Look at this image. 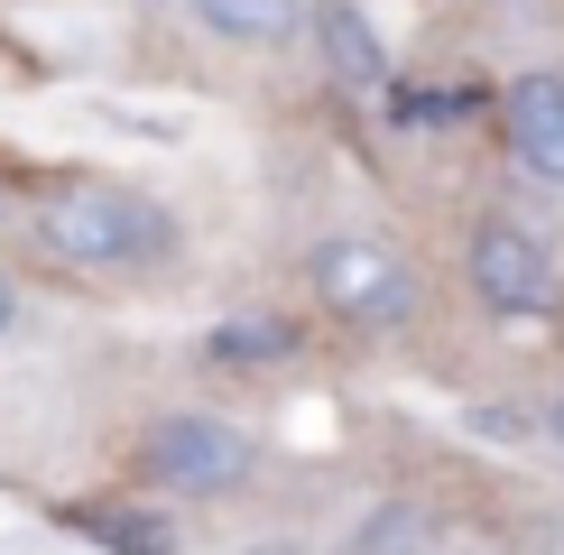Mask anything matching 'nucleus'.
<instances>
[{
    "label": "nucleus",
    "mask_w": 564,
    "mask_h": 555,
    "mask_svg": "<svg viewBox=\"0 0 564 555\" xmlns=\"http://www.w3.org/2000/svg\"><path fill=\"white\" fill-rule=\"evenodd\" d=\"M37 241L75 269H149L176 250V222L130 185H65L37 204Z\"/></svg>",
    "instance_id": "1"
},
{
    "label": "nucleus",
    "mask_w": 564,
    "mask_h": 555,
    "mask_svg": "<svg viewBox=\"0 0 564 555\" xmlns=\"http://www.w3.org/2000/svg\"><path fill=\"white\" fill-rule=\"evenodd\" d=\"M305 278H315V296H324L343 324H370V334L416 315V278H408V260L380 250V241H324L315 260H305Z\"/></svg>",
    "instance_id": "2"
},
{
    "label": "nucleus",
    "mask_w": 564,
    "mask_h": 555,
    "mask_svg": "<svg viewBox=\"0 0 564 555\" xmlns=\"http://www.w3.org/2000/svg\"><path fill=\"white\" fill-rule=\"evenodd\" d=\"M473 296L490 315H555V250L519 222H481L473 231Z\"/></svg>",
    "instance_id": "3"
},
{
    "label": "nucleus",
    "mask_w": 564,
    "mask_h": 555,
    "mask_svg": "<svg viewBox=\"0 0 564 555\" xmlns=\"http://www.w3.org/2000/svg\"><path fill=\"white\" fill-rule=\"evenodd\" d=\"M139 472L167 481V491H231L250 472V445L231 426H214V416H158L139 435Z\"/></svg>",
    "instance_id": "4"
},
{
    "label": "nucleus",
    "mask_w": 564,
    "mask_h": 555,
    "mask_svg": "<svg viewBox=\"0 0 564 555\" xmlns=\"http://www.w3.org/2000/svg\"><path fill=\"white\" fill-rule=\"evenodd\" d=\"M500 130H509V157L528 176L564 185V75H519L500 92Z\"/></svg>",
    "instance_id": "5"
},
{
    "label": "nucleus",
    "mask_w": 564,
    "mask_h": 555,
    "mask_svg": "<svg viewBox=\"0 0 564 555\" xmlns=\"http://www.w3.org/2000/svg\"><path fill=\"white\" fill-rule=\"evenodd\" d=\"M65 527L93 537V546H111V555H176V527L158 509H139V500H75Z\"/></svg>",
    "instance_id": "6"
},
{
    "label": "nucleus",
    "mask_w": 564,
    "mask_h": 555,
    "mask_svg": "<svg viewBox=\"0 0 564 555\" xmlns=\"http://www.w3.org/2000/svg\"><path fill=\"white\" fill-rule=\"evenodd\" d=\"M315 46H324V65H334V84H389V56H380V29H370L351 0H324L315 10Z\"/></svg>",
    "instance_id": "7"
},
{
    "label": "nucleus",
    "mask_w": 564,
    "mask_h": 555,
    "mask_svg": "<svg viewBox=\"0 0 564 555\" xmlns=\"http://www.w3.org/2000/svg\"><path fill=\"white\" fill-rule=\"evenodd\" d=\"M204 352H214L223 370H269V361L296 352V324H288V315H231V324L204 334Z\"/></svg>",
    "instance_id": "8"
},
{
    "label": "nucleus",
    "mask_w": 564,
    "mask_h": 555,
    "mask_svg": "<svg viewBox=\"0 0 564 555\" xmlns=\"http://www.w3.org/2000/svg\"><path fill=\"white\" fill-rule=\"evenodd\" d=\"M351 555H435V519L416 500H380L351 527Z\"/></svg>",
    "instance_id": "9"
},
{
    "label": "nucleus",
    "mask_w": 564,
    "mask_h": 555,
    "mask_svg": "<svg viewBox=\"0 0 564 555\" xmlns=\"http://www.w3.org/2000/svg\"><path fill=\"white\" fill-rule=\"evenodd\" d=\"M204 19H214L223 37H260V46H278L296 29V0H195Z\"/></svg>",
    "instance_id": "10"
},
{
    "label": "nucleus",
    "mask_w": 564,
    "mask_h": 555,
    "mask_svg": "<svg viewBox=\"0 0 564 555\" xmlns=\"http://www.w3.org/2000/svg\"><path fill=\"white\" fill-rule=\"evenodd\" d=\"M19 324V287H10V269H0V334Z\"/></svg>",
    "instance_id": "11"
},
{
    "label": "nucleus",
    "mask_w": 564,
    "mask_h": 555,
    "mask_svg": "<svg viewBox=\"0 0 564 555\" xmlns=\"http://www.w3.org/2000/svg\"><path fill=\"white\" fill-rule=\"evenodd\" d=\"M546 426H555V445H564V399H555V416H546Z\"/></svg>",
    "instance_id": "12"
}]
</instances>
